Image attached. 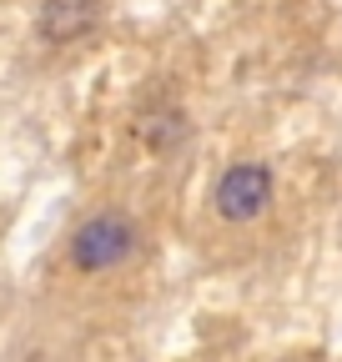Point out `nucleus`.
I'll return each mask as SVG.
<instances>
[{"mask_svg":"<svg viewBox=\"0 0 342 362\" xmlns=\"http://www.w3.org/2000/svg\"><path fill=\"white\" fill-rule=\"evenodd\" d=\"M146 141H151L156 151H171L177 141H187V116H182V111H161V116H151Z\"/></svg>","mask_w":342,"mask_h":362,"instance_id":"4","label":"nucleus"},{"mask_svg":"<svg viewBox=\"0 0 342 362\" xmlns=\"http://www.w3.org/2000/svg\"><path fill=\"white\" fill-rule=\"evenodd\" d=\"M96 16H101V0H46V11H40V35L46 40H81L96 25Z\"/></svg>","mask_w":342,"mask_h":362,"instance_id":"3","label":"nucleus"},{"mask_svg":"<svg viewBox=\"0 0 342 362\" xmlns=\"http://www.w3.org/2000/svg\"><path fill=\"white\" fill-rule=\"evenodd\" d=\"M141 232H136V221L131 216H121V211H101L91 221H81L76 226V237H71V262L81 272H111L121 267L126 257L136 252Z\"/></svg>","mask_w":342,"mask_h":362,"instance_id":"1","label":"nucleus"},{"mask_svg":"<svg viewBox=\"0 0 342 362\" xmlns=\"http://www.w3.org/2000/svg\"><path fill=\"white\" fill-rule=\"evenodd\" d=\"M272 166L267 161H237L217 176V192H211V202H217V216L222 221H256L267 206H272Z\"/></svg>","mask_w":342,"mask_h":362,"instance_id":"2","label":"nucleus"}]
</instances>
